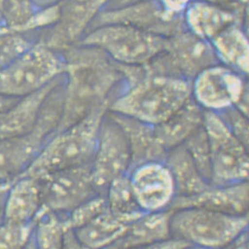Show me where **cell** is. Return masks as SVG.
I'll return each mask as SVG.
<instances>
[{
	"label": "cell",
	"mask_w": 249,
	"mask_h": 249,
	"mask_svg": "<svg viewBox=\"0 0 249 249\" xmlns=\"http://www.w3.org/2000/svg\"><path fill=\"white\" fill-rule=\"evenodd\" d=\"M62 54L64 105L57 131L82 120L97 107L109 106L125 84L124 65L96 48L78 44Z\"/></svg>",
	"instance_id": "6da1fadb"
},
{
	"label": "cell",
	"mask_w": 249,
	"mask_h": 249,
	"mask_svg": "<svg viewBox=\"0 0 249 249\" xmlns=\"http://www.w3.org/2000/svg\"><path fill=\"white\" fill-rule=\"evenodd\" d=\"M134 70L108 111L156 126L167 120L192 98L191 82Z\"/></svg>",
	"instance_id": "7a4b0ae2"
},
{
	"label": "cell",
	"mask_w": 249,
	"mask_h": 249,
	"mask_svg": "<svg viewBox=\"0 0 249 249\" xmlns=\"http://www.w3.org/2000/svg\"><path fill=\"white\" fill-rule=\"evenodd\" d=\"M108 107H97L82 120L57 131L22 176L39 178L57 171L90 166L96 150L100 125Z\"/></svg>",
	"instance_id": "3957f363"
},
{
	"label": "cell",
	"mask_w": 249,
	"mask_h": 249,
	"mask_svg": "<svg viewBox=\"0 0 249 249\" xmlns=\"http://www.w3.org/2000/svg\"><path fill=\"white\" fill-rule=\"evenodd\" d=\"M249 215L234 216L202 208L172 211L171 237L192 248L226 249L240 242L249 232Z\"/></svg>",
	"instance_id": "277c9868"
},
{
	"label": "cell",
	"mask_w": 249,
	"mask_h": 249,
	"mask_svg": "<svg viewBox=\"0 0 249 249\" xmlns=\"http://www.w3.org/2000/svg\"><path fill=\"white\" fill-rule=\"evenodd\" d=\"M64 81L52 91L35 129L16 138L0 139V184H11L23 176L60 124Z\"/></svg>",
	"instance_id": "5b68a950"
},
{
	"label": "cell",
	"mask_w": 249,
	"mask_h": 249,
	"mask_svg": "<svg viewBox=\"0 0 249 249\" xmlns=\"http://www.w3.org/2000/svg\"><path fill=\"white\" fill-rule=\"evenodd\" d=\"M166 39L126 25L107 24L90 29L79 44L96 48L119 65L142 67L162 52Z\"/></svg>",
	"instance_id": "8992f818"
},
{
	"label": "cell",
	"mask_w": 249,
	"mask_h": 249,
	"mask_svg": "<svg viewBox=\"0 0 249 249\" xmlns=\"http://www.w3.org/2000/svg\"><path fill=\"white\" fill-rule=\"evenodd\" d=\"M63 54L38 40L23 55L0 71V93L8 97L27 96L65 74Z\"/></svg>",
	"instance_id": "52a82bcc"
},
{
	"label": "cell",
	"mask_w": 249,
	"mask_h": 249,
	"mask_svg": "<svg viewBox=\"0 0 249 249\" xmlns=\"http://www.w3.org/2000/svg\"><path fill=\"white\" fill-rule=\"evenodd\" d=\"M217 64L211 42L185 29L166 38L164 50L143 67L153 75L192 82L204 70Z\"/></svg>",
	"instance_id": "ba28073f"
},
{
	"label": "cell",
	"mask_w": 249,
	"mask_h": 249,
	"mask_svg": "<svg viewBox=\"0 0 249 249\" xmlns=\"http://www.w3.org/2000/svg\"><path fill=\"white\" fill-rule=\"evenodd\" d=\"M203 128L211 147V184L249 181V147L236 139L215 112L204 111Z\"/></svg>",
	"instance_id": "9c48e42d"
},
{
	"label": "cell",
	"mask_w": 249,
	"mask_h": 249,
	"mask_svg": "<svg viewBox=\"0 0 249 249\" xmlns=\"http://www.w3.org/2000/svg\"><path fill=\"white\" fill-rule=\"evenodd\" d=\"M191 93L204 111L219 113L234 106L249 116L248 76L221 64L198 74L191 82Z\"/></svg>",
	"instance_id": "30bf717a"
},
{
	"label": "cell",
	"mask_w": 249,
	"mask_h": 249,
	"mask_svg": "<svg viewBox=\"0 0 249 249\" xmlns=\"http://www.w3.org/2000/svg\"><path fill=\"white\" fill-rule=\"evenodd\" d=\"M130 167L131 155L124 131L107 111L100 125L96 150L90 166L98 193L105 196L111 182L129 175Z\"/></svg>",
	"instance_id": "8fae6325"
},
{
	"label": "cell",
	"mask_w": 249,
	"mask_h": 249,
	"mask_svg": "<svg viewBox=\"0 0 249 249\" xmlns=\"http://www.w3.org/2000/svg\"><path fill=\"white\" fill-rule=\"evenodd\" d=\"M90 166L57 171L37 178L42 209L65 217L82 203L100 195L93 184Z\"/></svg>",
	"instance_id": "7c38bea8"
},
{
	"label": "cell",
	"mask_w": 249,
	"mask_h": 249,
	"mask_svg": "<svg viewBox=\"0 0 249 249\" xmlns=\"http://www.w3.org/2000/svg\"><path fill=\"white\" fill-rule=\"evenodd\" d=\"M107 24L126 25L163 38L186 29L183 15L167 12L158 0H144L123 7L104 9L98 14L89 30Z\"/></svg>",
	"instance_id": "4fadbf2b"
},
{
	"label": "cell",
	"mask_w": 249,
	"mask_h": 249,
	"mask_svg": "<svg viewBox=\"0 0 249 249\" xmlns=\"http://www.w3.org/2000/svg\"><path fill=\"white\" fill-rule=\"evenodd\" d=\"M110 0H63L57 22L39 40L60 53L79 44Z\"/></svg>",
	"instance_id": "5bb4252c"
},
{
	"label": "cell",
	"mask_w": 249,
	"mask_h": 249,
	"mask_svg": "<svg viewBox=\"0 0 249 249\" xmlns=\"http://www.w3.org/2000/svg\"><path fill=\"white\" fill-rule=\"evenodd\" d=\"M129 177L143 213H160L170 209L176 196V187L164 162L135 166L129 171Z\"/></svg>",
	"instance_id": "9a60e30c"
},
{
	"label": "cell",
	"mask_w": 249,
	"mask_h": 249,
	"mask_svg": "<svg viewBox=\"0 0 249 249\" xmlns=\"http://www.w3.org/2000/svg\"><path fill=\"white\" fill-rule=\"evenodd\" d=\"M247 18L248 6L226 7L203 0H192L183 14L186 29L210 42L231 25L247 27Z\"/></svg>",
	"instance_id": "2e32d148"
},
{
	"label": "cell",
	"mask_w": 249,
	"mask_h": 249,
	"mask_svg": "<svg viewBox=\"0 0 249 249\" xmlns=\"http://www.w3.org/2000/svg\"><path fill=\"white\" fill-rule=\"evenodd\" d=\"M183 208H202L234 216L249 215V181L223 186L211 184L192 196H176L169 210L176 211Z\"/></svg>",
	"instance_id": "e0dca14e"
},
{
	"label": "cell",
	"mask_w": 249,
	"mask_h": 249,
	"mask_svg": "<svg viewBox=\"0 0 249 249\" xmlns=\"http://www.w3.org/2000/svg\"><path fill=\"white\" fill-rule=\"evenodd\" d=\"M64 79L65 74L41 90L18 98L9 109L0 115V139L20 137L32 131L48 98Z\"/></svg>",
	"instance_id": "ac0fdd59"
},
{
	"label": "cell",
	"mask_w": 249,
	"mask_h": 249,
	"mask_svg": "<svg viewBox=\"0 0 249 249\" xmlns=\"http://www.w3.org/2000/svg\"><path fill=\"white\" fill-rule=\"evenodd\" d=\"M42 211V195L37 178L21 176L11 183L2 219L24 225L35 224Z\"/></svg>",
	"instance_id": "d6986e66"
},
{
	"label": "cell",
	"mask_w": 249,
	"mask_h": 249,
	"mask_svg": "<svg viewBox=\"0 0 249 249\" xmlns=\"http://www.w3.org/2000/svg\"><path fill=\"white\" fill-rule=\"evenodd\" d=\"M124 131L131 155V167L149 163L164 162L167 152L160 143L154 126L108 111Z\"/></svg>",
	"instance_id": "ffe728a7"
},
{
	"label": "cell",
	"mask_w": 249,
	"mask_h": 249,
	"mask_svg": "<svg viewBox=\"0 0 249 249\" xmlns=\"http://www.w3.org/2000/svg\"><path fill=\"white\" fill-rule=\"evenodd\" d=\"M172 211L143 213L129 224L119 240L105 249H129L170 239Z\"/></svg>",
	"instance_id": "44dd1931"
},
{
	"label": "cell",
	"mask_w": 249,
	"mask_h": 249,
	"mask_svg": "<svg viewBox=\"0 0 249 249\" xmlns=\"http://www.w3.org/2000/svg\"><path fill=\"white\" fill-rule=\"evenodd\" d=\"M204 110L191 98L167 120L154 126L156 136L168 152L182 145L185 141L203 124Z\"/></svg>",
	"instance_id": "7402d4cb"
},
{
	"label": "cell",
	"mask_w": 249,
	"mask_h": 249,
	"mask_svg": "<svg viewBox=\"0 0 249 249\" xmlns=\"http://www.w3.org/2000/svg\"><path fill=\"white\" fill-rule=\"evenodd\" d=\"M218 63L249 76V43L248 28L231 25L211 41Z\"/></svg>",
	"instance_id": "603a6c76"
},
{
	"label": "cell",
	"mask_w": 249,
	"mask_h": 249,
	"mask_svg": "<svg viewBox=\"0 0 249 249\" xmlns=\"http://www.w3.org/2000/svg\"><path fill=\"white\" fill-rule=\"evenodd\" d=\"M164 163L174 180L177 197L199 194L211 185L201 175L183 145L174 148L167 152Z\"/></svg>",
	"instance_id": "cb8c5ba5"
},
{
	"label": "cell",
	"mask_w": 249,
	"mask_h": 249,
	"mask_svg": "<svg viewBox=\"0 0 249 249\" xmlns=\"http://www.w3.org/2000/svg\"><path fill=\"white\" fill-rule=\"evenodd\" d=\"M129 224L107 207L97 217L73 231L88 249H105L120 239Z\"/></svg>",
	"instance_id": "d4e9b609"
},
{
	"label": "cell",
	"mask_w": 249,
	"mask_h": 249,
	"mask_svg": "<svg viewBox=\"0 0 249 249\" xmlns=\"http://www.w3.org/2000/svg\"><path fill=\"white\" fill-rule=\"evenodd\" d=\"M105 198L111 213L129 223H132L145 213L136 198L129 175L112 181L107 189Z\"/></svg>",
	"instance_id": "484cf974"
},
{
	"label": "cell",
	"mask_w": 249,
	"mask_h": 249,
	"mask_svg": "<svg viewBox=\"0 0 249 249\" xmlns=\"http://www.w3.org/2000/svg\"><path fill=\"white\" fill-rule=\"evenodd\" d=\"M66 231L64 217L42 209L35 222L33 241L36 249H63Z\"/></svg>",
	"instance_id": "4316f807"
},
{
	"label": "cell",
	"mask_w": 249,
	"mask_h": 249,
	"mask_svg": "<svg viewBox=\"0 0 249 249\" xmlns=\"http://www.w3.org/2000/svg\"><path fill=\"white\" fill-rule=\"evenodd\" d=\"M29 34L0 29V71L12 64L37 42Z\"/></svg>",
	"instance_id": "83f0119b"
},
{
	"label": "cell",
	"mask_w": 249,
	"mask_h": 249,
	"mask_svg": "<svg viewBox=\"0 0 249 249\" xmlns=\"http://www.w3.org/2000/svg\"><path fill=\"white\" fill-rule=\"evenodd\" d=\"M189 152L201 175L211 183L212 155L207 133L203 124L196 129L182 144Z\"/></svg>",
	"instance_id": "f1b7e54d"
},
{
	"label": "cell",
	"mask_w": 249,
	"mask_h": 249,
	"mask_svg": "<svg viewBox=\"0 0 249 249\" xmlns=\"http://www.w3.org/2000/svg\"><path fill=\"white\" fill-rule=\"evenodd\" d=\"M107 207L105 196L97 195L79 205L64 217L65 226L67 229L75 231L97 217L106 210Z\"/></svg>",
	"instance_id": "f546056e"
},
{
	"label": "cell",
	"mask_w": 249,
	"mask_h": 249,
	"mask_svg": "<svg viewBox=\"0 0 249 249\" xmlns=\"http://www.w3.org/2000/svg\"><path fill=\"white\" fill-rule=\"evenodd\" d=\"M35 224L0 221V249H22L31 240Z\"/></svg>",
	"instance_id": "4dcf8cb0"
},
{
	"label": "cell",
	"mask_w": 249,
	"mask_h": 249,
	"mask_svg": "<svg viewBox=\"0 0 249 249\" xmlns=\"http://www.w3.org/2000/svg\"><path fill=\"white\" fill-rule=\"evenodd\" d=\"M236 139L249 147V116L238 109L236 107H230L225 110L217 113Z\"/></svg>",
	"instance_id": "1f68e13d"
},
{
	"label": "cell",
	"mask_w": 249,
	"mask_h": 249,
	"mask_svg": "<svg viewBox=\"0 0 249 249\" xmlns=\"http://www.w3.org/2000/svg\"><path fill=\"white\" fill-rule=\"evenodd\" d=\"M192 247L182 240L170 238L167 240L158 241L151 244L143 245L129 249H189Z\"/></svg>",
	"instance_id": "d6a6232c"
},
{
	"label": "cell",
	"mask_w": 249,
	"mask_h": 249,
	"mask_svg": "<svg viewBox=\"0 0 249 249\" xmlns=\"http://www.w3.org/2000/svg\"><path fill=\"white\" fill-rule=\"evenodd\" d=\"M164 9L171 14L183 15L192 0H158Z\"/></svg>",
	"instance_id": "836d02e7"
},
{
	"label": "cell",
	"mask_w": 249,
	"mask_h": 249,
	"mask_svg": "<svg viewBox=\"0 0 249 249\" xmlns=\"http://www.w3.org/2000/svg\"><path fill=\"white\" fill-rule=\"evenodd\" d=\"M63 249H89L77 238L72 230L67 229L65 232V243Z\"/></svg>",
	"instance_id": "e575fe53"
},
{
	"label": "cell",
	"mask_w": 249,
	"mask_h": 249,
	"mask_svg": "<svg viewBox=\"0 0 249 249\" xmlns=\"http://www.w3.org/2000/svg\"><path fill=\"white\" fill-rule=\"evenodd\" d=\"M215 5L226 7H244L249 5V0H203Z\"/></svg>",
	"instance_id": "d590c367"
},
{
	"label": "cell",
	"mask_w": 249,
	"mask_h": 249,
	"mask_svg": "<svg viewBox=\"0 0 249 249\" xmlns=\"http://www.w3.org/2000/svg\"><path fill=\"white\" fill-rule=\"evenodd\" d=\"M17 100L18 99L16 98L8 97L0 93V115H2L7 109H9Z\"/></svg>",
	"instance_id": "8d00e7d4"
},
{
	"label": "cell",
	"mask_w": 249,
	"mask_h": 249,
	"mask_svg": "<svg viewBox=\"0 0 249 249\" xmlns=\"http://www.w3.org/2000/svg\"><path fill=\"white\" fill-rule=\"evenodd\" d=\"M144 1V0H110V2L107 4L105 9H112V8H118L123 7L125 5H131L137 2Z\"/></svg>",
	"instance_id": "74e56055"
},
{
	"label": "cell",
	"mask_w": 249,
	"mask_h": 249,
	"mask_svg": "<svg viewBox=\"0 0 249 249\" xmlns=\"http://www.w3.org/2000/svg\"><path fill=\"white\" fill-rule=\"evenodd\" d=\"M11 184H0V221L3 217V211L5 205V197Z\"/></svg>",
	"instance_id": "f35d334b"
},
{
	"label": "cell",
	"mask_w": 249,
	"mask_h": 249,
	"mask_svg": "<svg viewBox=\"0 0 249 249\" xmlns=\"http://www.w3.org/2000/svg\"><path fill=\"white\" fill-rule=\"evenodd\" d=\"M39 8H46L59 5L63 0H32Z\"/></svg>",
	"instance_id": "ab89813d"
},
{
	"label": "cell",
	"mask_w": 249,
	"mask_h": 249,
	"mask_svg": "<svg viewBox=\"0 0 249 249\" xmlns=\"http://www.w3.org/2000/svg\"><path fill=\"white\" fill-rule=\"evenodd\" d=\"M189 249H196V248H191ZM226 249H249V237L248 235L245 236L242 240H240V242H238L237 244L232 246L231 248H228Z\"/></svg>",
	"instance_id": "60d3db41"
},
{
	"label": "cell",
	"mask_w": 249,
	"mask_h": 249,
	"mask_svg": "<svg viewBox=\"0 0 249 249\" xmlns=\"http://www.w3.org/2000/svg\"><path fill=\"white\" fill-rule=\"evenodd\" d=\"M22 249H36V246H35V243H34V241H33V238H31L30 241H29L28 244L26 245Z\"/></svg>",
	"instance_id": "b9f144b4"
},
{
	"label": "cell",
	"mask_w": 249,
	"mask_h": 249,
	"mask_svg": "<svg viewBox=\"0 0 249 249\" xmlns=\"http://www.w3.org/2000/svg\"><path fill=\"white\" fill-rule=\"evenodd\" d=\"M0 28H5L2 18V11H1V0H0Z\"/></svg>",
	"instance_id": "7bdbcfd3"
},
{
	"label": "cell",
	"mask_w": 249,
	"mask_h": 249,
	"mask_svg": "<svg viewBox=\"0 0 249 249\" xmlns=\"http://www.w3.org/2000/svg\"><path fill=\"white\" fill-rule=\"evenodd\" d=\"M0 29H1V28H0Z\"/></svg>",
	"instance_id": "ee69618b"
}]
</instances>
